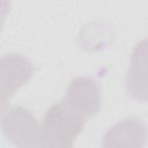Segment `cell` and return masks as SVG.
<instances>
[{
    "mask_svg": "<svg viewBox=\"0 0 148 148\" xmlns=\"http://www.w3.org/2000/svg\"><path fill=\"white\" fill-rule=\"evenodd\" d=\"M87 119L71 109L64 101L50 106L42 125L43 135L51 148H73Z\"/></svg>",
    "mask_w": 148,
    "mask_h": 148,
    "instance_id": "1",
    "label": "cell"
},
{
    "mask_svg": "<svg viewBox=\"0 0 148 148\" xmlns=\"http://www.w3.org/2000/svg\"><path fill=\"white\" fill-rule=\"evenodd\" d=\"M1 127L5 135L16 148H24L42 133V125L22 106H13L2 111Z\"/></svg>",
    "mask_w": 148,
    "mask_h": 148,
    "instance_id": "2",
    "label": "cell"
},
{
    "mask_svg": "<svg viewBox=\"0 0 148 148\" xmlns=\"http://www.w3.org/2000/svg\"><path fill=\"white\" fill-rule=\"evenodd\" d=\"M64 102L75 112L88 119L99 111L102 97L95 81L89 77H77L69 83Z\"/></svg>",
    "mask_w": 148,
    "mask_h": 148,
    "instance_id": "3",
    "label": "cell"
},
{
    "mask_svg": "<svg viewBox=\"0 0 148 148\" xmlns=\"http://www.w3.org/2000/svg\"><path fill=\"white\" fill-rule=\"evenodd\" d=\"M128 95L140 102H148V38L138 43L132 52L126 75Z\"/></svg>",
    "mask_w": 148,
    "mask_h": 148,
    "instance_id": "4",
    "label": "cell"
},
{
    "mask_svg": "<svg viewBox=\"0 0 148 148\" xmlns=\"http://www.w3.org/2000/svg\"><path fill=\"white\" fill-rule=\"evenodd\" d=\"M34 67L31 62L20 54H6L1 58V108L5 109L7 99L14 91L31 77Z\"/></svg>",
    "mask_w": 148,
    "mask_h": 148,
    "instance_id": "5",
    "label": "cell"
},
{
    "mask_svg": "<svg viewBox=\"0 0 148 148\" xmlns=\"http://www.w3.org/2000/svg\"><path fill=\"white\" fill-rule=\"evenodd\" d=\"M147 138L143 123L134 117L125 118L104 135L103 148H142Z\"/></svg>",
    "mask_w": 148,
    "mask_h": 148,
    "instance_id": "6",
    "label": "cell"
}]
</instances>
